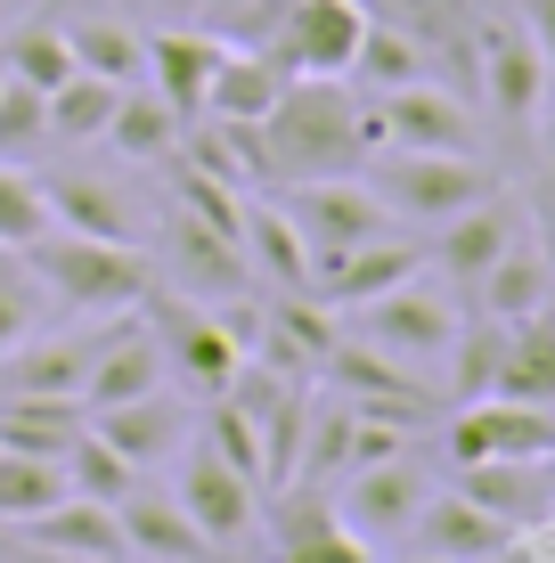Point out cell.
<instances>
[{
	"instance_id": "cell-39",
	"label": "cell",
	"mask_w": 555,
	"mask_h": 563,
	"mask_svg": "<svg viewBox=\"0 0 555 563\" xmlns=\"http://www.w3.org/2000/svg\"><path fill=\"white\" fill-rule=\"evenodd\" d=\"M49 229V197H42V172L25 164H0V245H16L25 254L33 238Z\"/></svg>"
},
{
	"instance_id": "cell-29",
	"label": "cell",
	"mask_w": 555,
	"mask_h": 563,
	"mask_svg": "<svg viewBox=\"0 0 555 563\" xmlns=\"http://www.w3.org/2000/svg\"><path fill=\"white\" fill-rule=\"evenodd\" d=\"M499 400H531V409H555V310L507 327V360H499Z\"/></svg>"
},
{
	"instance_id": "cell-32",
	"label": "cell",
	"mask_w": 555,
	"mask_h": 563,
	"mask_svg": "<svg viewBox=\"0 0 555 563\" xmlns=\"http://www.w3.org/2000/svg\"><path fill=\"white\" fill-rule=\"evenodd\" d=\"M352 90H368V99H385L400 82H425V42H417L409 25H385V16H368V33H359V57L352 74H343Z\"/></svg>"
},
{
	"instance_id": "cell-3",
	"label": "cell",
	"mask_w": 555,
	"mask_h": 563,
	"mask_svg": "<svg viewBox=\"0 0 555 563\" xmlns=\"http://www.w3.org/2000/svg\"><path fill=\"white\" fill-rule=\"evenodd\" d=\"M368 188L385 197L392 221H417V229H442L457 221L466 205H482L490 188V164L482 155H433V147H385L368 164Z\"/></svg>"
},
{
	"instance_id": "cell-4",
	"label": "cell",
	"mask_w": 555,
	"mask_h": 563,
	"mask_svg": "<svg viewBox=\"0 0 555 563\" xmlns=\"http://www.w3.org/2000/svg\"><path fill=\"white\" fill-rule=\"evenodd\" d=\"M335 319H352L343 335L376 343V352L400 360V367H433V360L449 352V335H457V302H449V286H433L425 269H417V278H400V286H385V295L359 302V310H335Z\"/></svg>"
},
{
	"instance_id": "cell-47",
	"label": "cell",
	"mask_w": 555,
	"mask_h": 563,
	"mask_svg": "<svg viewBox=\"0 0 555 563\" xmlns=\"http://www.w3.org/2000/svg\"><path fill=\"white\" fill-rule=\"evenodd\" d=\"M540 245H547V254H555V205H547V221H540Z\"/></svg>"
},
{
	"instance_id": "cell-5",
	"label": "cell",
	"mask_w": 555,
	"mask_h": 563,
	"mask_svg": "<svg viewBox=\"0 0 555 563\" xmlns=\"http://www.w3.org/2000/svg\"><path fill=\"white\" fill-rule=\"evenodd\" d=\"M278 205H286V221L302 229V245H311V269L392 229V212H385V197L368 188V172H328V180H295V188H278Z\"/></svg>"
},
{
	"instance_id": "cell-25",
	"label": "cell",
	"mask_w": 555,
	"mask_h": 563,
	"mask_svg": "<svg viewBox=\"0 0 555 563\" xmlns=\"http://www.w3.org/2000/svg\"><path fill=\"white\" fill-rule=\"evenodd\" d=\"M16 539H33V548H66V555H90V563H123V522H114V507H99V498H57V507H42L33 522H9Z\"/></svg>"
},
{
	"instance_id": "cell-2",
	"label": "cell",
	"mask_w": 555,
	"mask_h": 563,
	"mask_svg": "<svg viewBox=\"0 0 555 563\" xmlns=\"http://www.w3.org/2000/svg\"><path fill=\"white\" fill-rule=\"evenodd\" d=\"M33 278L49 286L57 310H74V319H123V310H140L156 295V262H147V245H107V238H74V229H42V238L25 245Z\"/></svg>"
},
{
	"instance_id": "cell-42",
	"label": "cell",
	"mask_w": 555,
	"mask_h": 563,
	"mask_svg": "<svg viewBox=\"0 0 555 563\" xmlns=\"http://www.w3.org/2000/svg\"><path fill=\"white\" fill-rule=\"evenodd\" d=\"M514 16H523V33H531V42H540L547 74H555V0H514Z\"/></svg>"
},
{
	"instance_id": "cell-31",
	"label": "cell",
	"mask_w": 555,
	"mask_h": 563,
	"mask_svg": "<svg viewBox=\"0 0 555 563\" xmlns=\"http://www.w3.org/2000/svg\"><path fill=\"white\" fill-rule=\"evenodd\" d=\"M180 131H188V123H180V114H171V107L156 99V90H147V82H131L123 99H114L107 147L123 155V164H164V155L180 147Z\"/></svg>"
},
{
	"instance_id": "cell-17",
	"label": "cell",
	"mask_w": 555,
	"mask_h": 563,
	"mask_svg": "<svg viewBox=\"0 0 555 563\" xmlns=\"http://www.w3.org/2000/svg\"><path fill=\"white\" fill-rule=\"evenodd\" d=\"M42 197H49V229H74V238H107V245H147L140 212L114 180L66 164V172H42Z\"/></svg>"
},
{
	"instance_id": "cell-11",
	"label": "cell",
	"mask_w": 555,
	"mask_h": 563,
	"mask_svg": "<svg viewBox=\"0 0 555 563\" xmlns=\"http://www.w3.org/2000/svg\"><path fill=\"white\" fill-rule=\"evenodd\" d=\"M474 66H482V99L490 114H499L507 131H523V123H540L547 114V57L540 42L523 33V16H482V33H474Z\"/></svg>"
},
{
	"instance_id": "cell-40",
	"label": "cell",
	"mask_w": 555,
	"mask_h": 563,
	"mask_svg": "<svg viewBox=\"0 0 555 563\" xmlns=\"http://www.w3.org/2000/svg\"><path fill=\"white\" fill-rule=\"evenodd\" d=\"M42 140H49V99H42L33 82H16V74H9V82H0V164L33 155Z\"/></svg>"
},
{
	"instance_id": "cell-49",
	"label": "cell",
	"mask_w": 555,
	"mask_h": 563,
	"mask_svg": "<svg viewBox=\"0 0 555 563\" xmlns=\"http://www.w3.org/2000/svg\"><path fill=\"white\" fill-rule=\"evenodd\" d=\"M123 563H147V555H123Z\"/></svg>"
},
{
	"instance_id": "cell-44",
	"label": "cell",
	"mask_w": 555,
	"mask_h": 563,
	"mask_svg": "<svg viewBox=\"0 0 555 563\" xmlns=\"http://www.w3.org/2000/svg\"><path fill=\"white\" fill-rule=\"evenodd\" d=\"M237 9H254V0H197V25H204V33H221Z\"/></svg>"
},
{
	"instance_id": "cell-15",
	"label": "cell",
	"mask_w": 555,
	"mask_h": 563,
	"mask_svg": "<svg viewBox=\"0 0 555 563\" xmlns=\"http://www.w3.org/2000/svg\"><path fill=\"white\" fill-rule=\"evenodd\" d=\"M221 49H229V42H221V33H204V25H147V74H140V82L156 90L180 123H197V114H204V90H213Z\"/></svg>"
},
{
	"instance_id": "cell-18",
	"label": "cell",
	"mask_w": 555,
	"mask_h": 563,
	"mask_svg": "<svg viewBox=\"0 0 555 563\" xmlns=\"http://www.w3.org/2000/svg\"><path fill=\"white\" fill-rule=\"evenodd\" d=\"M514 238H523V212H514V205L499 197V188H490L482 205H466L457 221H442V229H433L425 262L442 269V286H474V278H482V269L499 262Z\"/></svg>"
},
{
	"instance_id": "cell-34",
	"label": "cell",
	"mask_w": 555,
	"mask_h": 563,
	"mask_svg": "<svg viewBox=\"0 0 555 563\" xmlns=\"http://www.w3.org/2000/svg\"><path fill=\"white\" fill-rule=\"evenodd\" d=\"M499 360H507V319H457V335H449V400H490V384H499Z\"/></svg>"
},
{
	"instance_id": "cell-46",
	"label": "cell",
	"mask_w": 555,
	"mask_h": 563,
	"mask_svg": "<svg viewBox=\"0 0 555 563\" xmlns=\"http://www.w3.org/2000/svg\"><path fill=\"white\" fill-rule=\"evenodd\" d=\"M540 155H547V172H555V114L540 123Z\"/></svg>"
},
{
	"instance_id": "cell-7",
	"label": "cell",
	"mask_w": 555,
	"mask_h": 563,
	"mask_svg": "<svg viewBox=\"0 0 555 563\" xmlns=\"http://www.w3.org/2000/svg\"><path fill=\"white\" fill-rule=\"evenodd\" d=\"M359 33H368V9H359V0H286L278 33L262 49H270L295 82H343L352 57H359Z\"/></svg>"
},
{
	"instance_id": "cell-38",
	"label": "cell",
	"mask_w": 555,
	"mask_h": 563,
	"mask_svg": "<svg viewBox=\"0 0 555 563\" xmlns=\"http://www.w3.org/2000/svg\"><path fill=\"white\" fill-rule=\"evenodd\" d=\"M42 319H49V286L33 278V262L16 245H0V360L25 335H42Z\"/></svg>"
},
{
	"instance_id": "cell-43",
	"label": "cell",
	"mask_w": 555,
	"mask_h": 563,
	"mask_svg": "<svg viewBox=\"0 0 555 563\" xmlns=\"http://www.w3.org/2000/svg\"><path fill=\"white\" fill-rule=\"evenodd\" d=\"M9 539H16V531H9ZM0 563H90V555H66V548H33V539H16Z\"/></svg>"
},
{
	"instance_id": "cell-21",
	"label": "cell",
	"mask_w": 555,
	"mask_h": 563,
	"mask_svg": "<svg viewBox=\"0 0 555 563\" xmlns=\"http://www.w3.org/2000/svg\"><path fill=\"white\" fill-rule=\"evenodd\" d=\"M409 539H417V555H433V563H499L507 539H514V522H499L490 507H474L466 490H449V498H425V507H417Z\"/></svg>"
},
{
	"instance_id": "cell-30",
	"label": "cell",
	"mask_w": 555,
	"mask_h": 563,
	"mask_svg": "<svg viewBox=\"0 0 555 563\" xmlns=\"http://www.w3.org/2000/svg\"><path fill=\"white\" fill-rule=\"evenodd\" d=\"M0 57H9L16 82H33L49 99L57 82L74 74V49H66V25H57V0H42V9H25L9 33H0Z\"/></svg>"
},
{
	"instance_id": "cell-27",
	"label": "cell",
	"mask_w": 555,
	"mask_h": 563,
	"mask_svg": "<svg viewBox=\"0 0 555 563\" xmlns=\"http://www.w3.org/2000/svg\"><path fill=\"white\" fill-rule=\"evenodd\" d=\"M90 352H99V327L82 335H25L9 360H0V393H74L82 400V376H90Z\"/></svg>"
},
{
	"instance_id": "cell-14",
	"label": "cell",
	"mask_w": 555,
	"mask_h": 563,
	"mask_svg": "<svg viewBox=\"0 0 555 563\" xmlns=\"http://www.w3.org/2000/svg\"><path fill=\"white\" fill-rule=\"evenodd\" d=\"M90 433L107 441V450H123L131 465H171L180 457V441L197 433V409L180 400V384H164V393H140V400H114V409H90Z\"/></svg>"
},
{
	"instance_id": "cell-19",
	"label": "cell",
	"mask_w": 555,
	"mask_h": 563,
	"mask_svg": "<svg viewBox=\"0 0 555 563\" xmlns=\"http://www.w3.org/2000/svg\"><path fill=\"white\" fill-rule=\"evenodd\" d=\"M335 310L302 286V295H278V302H262V335H254V360L262 367H278V376H319V360L335 352Z\"/></svg>"
},
{
	"instance_id": "cell-10",
	"label": "cell",
	"mask_w": 555,
	"mask_h": 563,
	"mask_svg": "<svg viewBox=\"0 0 555 563\" xmlns=\"http://www.w3.org/2000/svg\"><path fill=\"white\" fill-rule=\"evenodd\" d=\"M442 450L449 465H482V457H523L547 465L555 457V409H531V400H457L442 424Z\"/></svg>"
},
{
	"instance_id": "cell-16",
	"label": "cell",
	"mask_w": 555,
	"mask_h": 563,
	"mask_svg": "<svg viewBox=\"0 0 555 563\" xmlns=\"http://www.w3.org/2000/svg\"><path fill=\"white\" fill-rule=\"evenodd\" d=\"M57 25H66V49H74V74H99V82L131 90L147 74V33L131 16L99 9V0H57Z\"/></svg>"
},
{
	"instance_id": "cell-41",
	"label": "cell",
	"mask_w": 555,
	"mask_h": 563,
	"mask_svg": "<svg viewBox=\"0 0 555 563\" xmlns=\"http://www.w3.org/2000/svg\"><path fill=\"white\" fill-rule=\"evenodd\" d=\"M270 563H376V555H368V539H359V531L328 522V531L295 539V548H270Z\"/></svg>"
},
{
	"instance_id": "cell-22",
	"label": "cell",
	"mask_w": 555,
	"mask_h": 563,
	"mask_svg": "<svg viewBox=\"0 0 555 563\" xmlns=\"http://www.w3.org/2000/svg\"><path fill=\"white\" fill-rule=\"evenodd\" d=\"M114 522H123V548H131V555H147V563H213V555H221L213 539H204L197 522H188L180 498L156 490L147 474H140V490H131L123 507H114Z\"/></svg>"
},
{
	"instance_id": "cell-12",
	"label": "cell",
	"mask_w": 555,
	"mask_h": 563,
	"mask_svg": "<svg viewBox=\"0 0 555 563\" xmlns=\"http://www.w3.org/2000/svg\"><path fill=\"white\" fill-rule=\"evenodd\" d=\"M433 498V482H425V465H417L409 450L400 457H385V465H352L343 474V531H359L376 548V539H409V522H417V507Z\"/></svg>"
},
{
	"instance_id": "cell-1",
	"label": "cell",
	"mask_w": 555,
	"mask_h": 563,
	"mask_svg": "<svg viewBox=\"0 0 555 563\" xmlns=\"http://www.w3.org/2000/svg\"><path fill=\"white\" fill-rule=\"evenodd\" d=\"M262 155H270V188L359 172L368 164V107L343 82H286V99L262 114Z\"/></svg>"
},
{
	"instance_id": "cell-36",
	"label": "cell",
	"mask_w": 555,
	"mask_h": 563,
	"mask_svg": "<svg viewBox=\"0 0 555 563\" xmlns=\"http://www.w3.org/2000/svg\"><path fill=\"white\" fill-rule=\"evenodd\" d=\"M57 465H66V490L74 498H99V507H123V498L140 490V465H131L123 450H107L90 424L66 441V457H57Z\"/></svg>"
},
{
	"instance_id": "cell-28",
	"label": "cell",
	"mask_w": 555,
	"mask_h": 563,
	"mask_svg": "<svg viewBox=\"0 0 555 563\" xmlns=\"http://www.w3.org/2000/svg\"><path fill=\"white\" fill-rule=\"evenodd\" d=\"M90 424V409L74 393H0V450H42L66 457V441Z\"/></svg>"
},
{
	"instance_id": "cell-37",
	"label": "cell",
	"mask_w": 555,
	"mask_h": 563,
	"mask_svg": "<svg viewBox=\"0 0 555 563\" xmlns=\"http://www.w3.org/2000/svg\"><path fill=\"white\" fill-rule=\"evenodd\" d=\"M66 498V465L42 450H0V531L9 522H33L42 507Z\"/></svg>"
},
{
	"instance_id": "cell-35",
	"label": "cell",
	"mask_w": 555,
	"mask_h": 563,
	"mask_svg": "<svg viewBox=\"0 0 555 563\" xmlns=\"http://www.w3.org/2000/svg\"><path fill=\"white\" fill-rule=\"evenodd\" d=\"M114 99H123V90L99 82V74H66V82L49 90V140H57V147H90V140H107Z\"/></svg>"
},
{
	"instance_id": "cell-20",
	"label": "cell",
	"mask_w": 555,
	"mask_h": 563,
	"mask_svg": "<svg viewBox=\"0 0 555 563\" xmlns=\"http://www.w3.org/2000/svg\"><path fill=\"white\" fill-rule=\"evenodd\" d=\"M425 269V245H409V238H368V245H352V254H335V262H319L311 269V295L328 302V310H359V302H376L385 286L400 278H417Z\"/></svg>"
},
{
	"instance_id": "cell-33",
	"label": "cell",
	"mask_w": 555,
	"mask_h": 563,
	"mask_svg": "<svg viewBox=\"0 0 555 563\" xmlns=\"http://www.w3.org/2000/svg\"><path fill=\"white\" fill-rule=\"evenodd\" d=\"M457 490H466L474 507H490L499 522H531V515L547 507L540 465H523V457H482V465H457Z\"/></svg>"
},
{
	"instance_id": "cell-48",
	"label": "cell",
	"mask_w": 555,
	"mask_h": 563,
	"mask_svg": "<svg viewBox=\"0 0 555 563\" xmlns=\"http://www.w3.org/2000/svg\"><path fill=\"white\" fill-rule=\"evenodd\" d=\"M0 82H9V57H0Z\"/></svg>"
},
{
	"instance_id": "cell-26",
	"label": "cell",
	"mask_w": 555,
	"mask_h": 563,
	"mask_svg": "<svg viewBox=\"0 0 555 563\" xmlns=\"http://www.w3.org/2000/svg\"><path fill=\"white\" fill-rule=\"evenodd\" d=\"M286 82H295V74H286L270 49H237L229 42L221 66H213V90H204V114H221V123H262V114L286 99Z\"/></svg>"
},
{
	"instance_id": "cell-8",
	"label": "cell",
	"mask_w": 555,
	"mask_h": 563,
	"mask_svg": "<svg viewBox=\"0 0 555 563\" xmlns=\"http://www.w3.org/2000/svg\"><path fill=\"white\" fill-rule=\"evenodd\" d=\"M156 278H171V295H197V302H229L254 286V262H245V245L229 238V229L197 221V212L171 205L164 229H156Z\"/></svg>"
},
{
	"instance_id": "cell-9",
	"label": "cell",
	"mask_w": 555,
	"mask_h": 563,
	"mask_svg": "<svg viewBox=\"0 0 555 563\" xmlns=\"http://www.w3.org/2000/svg\"><path fill=\"white\" fill-rule=\"evenodd\" d=\"M171 498L188 507V522H197L213 548H237V539L262 522V490H254V482H245L237 465H229L213 441H204V433H188V441H180V474H171Z\"/></svg>"
},
{
	"instance_id": "cell-24",
	"label": "cell",
	"mask_w": 555,
	"mask_h": 563,
	"mask_svg": "<svg viewBox=\"0 0 555 563\" xmlns=\"http://www.w3.org/2000/svg\"><path fill=\"white\" fill-rule=\"evenodd\" d=\"M237 245H245V262H254V278L270 286V295H302V286H311V245H302V229L286 221V205L262 197V188L245 197Z\"/></svg>"
},
{
	"instance_id": "cell-13",
	"label": "cell",
	"mask_w": 555,
	"mask_h": 563,
	"mask_svg": "<svg viewBox=\"0 0 555 563\" xmlns=\"http://www.w3.org/2000/svg\"><path fill=\"white\" fill-rule=\"evenodd\" d=\"M171 367H164V335L123 310L114 327H99V352H90V376H82V409H114V400H140V393H164Z\"/></svg>"
},
{
	"instance_id": "cell-6",
	"label": "cell",
	"mask_w": 555,
	"mask_h": 563,
	"mask_svg": "<svg viewBox=\"0 0 555 563\" xmlns=\"http://www.w3.org/2000/svg\"><path fill=\"white\" fill-rule=\"evenodd\" d=\"M368 107V155L385 147H433V155H482V123L466 114L457 90H442L425 74V82H400L385 99H359Z\"/></svg>"
},
{
	"instance_id": "cell-23",
	"label": "cell",
	"mask_w": 555,
	"mask_h": 563,
	"mask_svg": "<svg viewBox=\"0 0 555 563\" xmlns=\"http://www.w3.org/2000/svg\"><path fill=\"white\" fill-rule=\"evenodd\" d=\"M474 302H482V319H540V310H555V254L540 238H514L499 262L474 278Z\"/></svg>"
},
{
	"instance_id": "cell-45",
	"label": "cell",
	"mask_w": 555,
	"mask_h": 563,
	"mask_svg": "<svg viewBox=\"0 0 555 563\" xmlns=\"http://www.w3.org/2000/svg\"><path fill=\"white\" fill-rule=\"evenodd\" d=\"M140 9H156V25H197V0H140Z\"/></svg>"
}]
</instances>
